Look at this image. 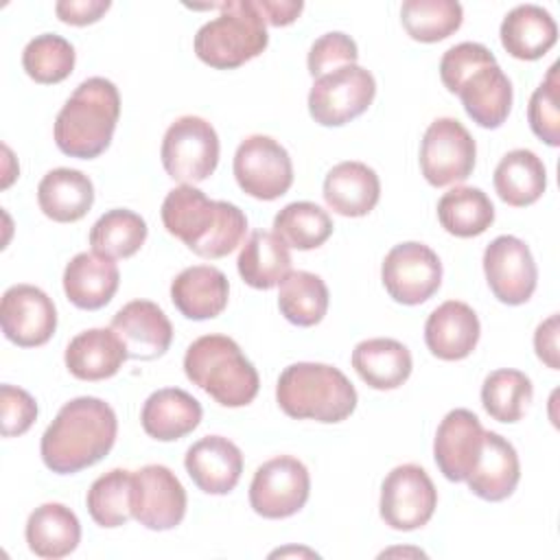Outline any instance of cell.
<instances>
[{
    "label": "cell",
    "mask_w": 560,
    "mask_h": 560,
    "mask_svg": "<svg viewBox=\"0 0 560 560\" xmlns=\"http://www.w3.org/2000/svg\"><path fill=\"white\" fill-rule=\"evenodd\" d=\"M184 372L192 385L223 407L249 405L260 387L256 368L225 335L195 339L184 354Z\"/></svg>",
    "instance_id": "5"
},
{
    "label": "cell",
    "mask_w": 560,
    "mask_h": 560,
    "mask_svg": "<svg viewBox=\"0 0 560 560\" xmlns=\"http://www.w3.org/2000/svg\"><path fill=\"white\" fill-rule=\"evenodd\" d=\"M352 368L370 387L396 389L409 378L413 361L405 343L389 337H374L354 346Z\"/></svg>",
    "instance_id": "31"
},
{
    "label": "cell",
    "mask_w": 560,
    "mask_h": 560,
    "mask_svg": "<svg viewBox=\"0 0 560 560\" xmlns=\"http://www.w3.org/2000/svg\"><path fill=\"white\" fill-rule=\"evenodd\" d=\"M503 48L523 61L540 59L558 39V24L551 13L538 4H518L501 22Z\"/></svg>",
    "instance_id": "28"
},
{
    "label": "cell",
    "mask_w": 560,
    "mask_h": 560,
    "mask_svg": "<svg viewBox=\"0 0 560 560\" xmlns=\"http://www.w3.org/2000/svg\"><path fill=\"white\" fill-rule=\"evenodd\" d=\"M464 20V9L457 0H405L400 22L416 42H440L453 35Z\"/></svg>",
    "instance_id": "38"
},
{
    "label": "cell",
    "mask_w": 560,
    "mask_h": 560,
    "mask_svg": "<svg viewBox=\"0 0 560 560\" xmlns=\"http://www.w3.org/2000/svg\"><path fill=\"white\" fill-rule=\"evenodd\" d=\"M466 114L483 129H497L512 109V83L499 63L475 70L455 92Z\"/></svg>",
    "instance_id": "25"
},
{
    "label": "cell",
    "mask_w": 560,
    "mask_h": 560,
    "mask_svg": "<svg viewBox=\"0 0 560 560\" xmlns=\"http://www.w3.org/2000/svg\"><path fill=\"white\" fill-rule=\"evenodd\" d=\"M381 518L398 532L427 525L438 508V490L424 468L402 464L387 472L381 486Z\"/></svg>",
    "instance_id": "12"
},
{
    "label": "cell",
    "mask_w": 560,
    "mask_h": 560,
    "mask_svg": "<svg viewBox=\"0 0 560 560\" xmlns=\"http://www.w3.org/2000/svg\"><path fill=\"white\" fill-rule=\"evenodd\" d=\"M120 284V271L112 258L94 252L77 254L63 269L66 298L83 311H96L109 304Z\"/></svg>",
    "instance_id": "24"
},
{
    "label": "cell",
    "mask_w": 560,
    "mask_h": 560,
    "mask_svg": "<svg viewBox=\"0 0 560 560\" xmlns=\"http://www.w3.org/2000/svg\"><path fill=\"white\" fill-rule=\"evenodd\" d=\"M492 182L501 201L514 208H525L542 197L547 188V171L534 151L514 149L501 158Z\"/></svg>",
    "instance_id": "32"
},
{
    "label": "cell",
    "mask_w": 560,
    "mask_h": 560,
    "mask_svg": "<svg viewBox=\"0 0 560 560\" xmlns=\"http://www.w3.org/2000/svg\"><path fill=\"white\" fill-rule=\"evenodd\" d=\"M112 7L109 0H59L55 13L61 22L72 26H85L96 20Z\"/></svg>",
    "instance_id": "46"
},
{
    "label": "cell",
    "mask_w": 560,
    "mask_h": 560,
    "mask_svg": "<svg viewBox=\"0 0 560 560\" xmlns=\"http://www.w3.org/2000/svg\"><path fill=\"white\" fill-rule=\"evenodd\" d=\"M0 324L9 341L20 348L44 346L57 328L52 300L33 284H13L0 302Z\"/></svg>",
    "instance_id": "16"
},
{
    "label": "cell",
    "mask_w": 560,
    "mask_h": 560,
    "mask_svg": "<svg viewBox=\"0 0 560 560\" xmlns=\"http://www.w3.org/2000/svg\"><path fill=\"white\" fill-rule=\"evenodd\" d=\"M184 466L201 492L228 494L241 479L243 453L223 435H206L186 451Z\"/></svg>",
    "instance_id": "19"
},
{
    "label": "cell",
    "mask_w": 560,
    "mask_h": 560,
    "mask_svg": "<svg viewBox=\"0 0 560 560\" xmlns=\"http://www.w3.org/2000/svg\"><path fill=\"white\" fill-rule=\"evenodd\" d=\"M234 177L243 192L273 201L293 184V164L287 149L262 133L245 138L234 153Z\"/></svg>",
    "instance_id": "10"
},
{
    "label": "cell",
    "mask_w": 560,
    "mask_h": 560,
    "mask_svg": "<svg viewBox=\"0 0 560 560\" xmlns=\"http://www.w3.org/2000/svg\"><path fill=\"white\" fill-rule=\"evenodd\" d=\"M381 280L392 300L416 306L427 302L440 289L442 262L424 243H398L383 260Z\"/></svg>",
    "instance_id": "13"
},
{
    "label": "cell",
    "mask_w": 560,
    "mask_h": 560,
    "mask_svg": "<svg viewBox=\"0 0 560 560\" xmlns=\"http://www.w3.org/2000/svg\"><path fill=\"white\" fill-rule=\"evenodd\" d=\"M162 166L179 184L208 179L219 164V136L199 116H182L164 133L160 149Z\"/></svg>",
    "instance_id": "7"
},
{
    "label": "cell",
    "mask_w": 560,
    "mask_h": 560,
    "mask_svg": "<svg viewBox=\"0 0 560 560\" xmlns=\"http://www.w3.org/2000/svg\"><path fill=\"white\" fill-rule=\"evenodd\" d=\"M238 276L254 289H273L291 271L289 247L273 232H252L236 258Z\"/></svg>",
    "instance_id": "33"
},
{
    "label": "cell",
    "mask_w": 560,
    "mask_h": 560,
    "mask_svg": "<svg viewBox=\"0 0 560 560\" xmlns=\"http://www.w3.org/2000/svg\"><path fill=\"white\" fill-rule=\"evenodd\" d=\"M201 405L179 387L153 392L140 411V422L147 435L160 442H173L188 435L201 422Z\"/></svg>",
    "instance_id": "26"
},
{
    "label": "cell",
    "mask_w": 560,
    "mask_h": 560,
    "mask_svg": "<svg viewBox=\"0 0 560 560\" xmlns=\"http://www.w3.org/2000/svg\"><path fill=\"white\" fill-rule=\"evenodd\" d=\"M442 228L459 238L483 234L494 221V206L481 188L455 186L438 201Z\"/></svg>",
    "instance_id": "34"
},
{
    "label": "cell",
    "mask_w": 560,
    "mask_h": 560,
    "mask_svg": "<svg viewBox=\"0 0 560 560\" xmlns=\"http://www.w3.org/2000/svg\"><path fill=\"white\" fill-rule=\"evenodd\" d=\"M278 308L295 326H315L328 311V287L311 271H289L280 282Z\"/></svg>",
    "instance_id": "35"
},
{
    "label": "cell",
    "mask_w": 560,
    "mask_h": 560,
    "mask_svg": "<svg viewBox=\"0 0 560 560\" xmlns=\"http://www.w3.org/2000/svg\"><path fill=\"white\" fill-rule=\"evenodd\" d=\"M0 413H2V435L15 438L26 433L33 427L37 418V402L28 392L4 383L0 387Z\"/></svg>",
    "instance_id": "45"
},
{
    "label": "cell",
    "mask_w": 560,
    "mask_h": 560,
    "mask_svg": "<svg viewBox=\"0 0 560 560\" xmlns=\"http://www.w3.org/2000/svg\"><path fill=\"white\" fill-rule=\"evenodd\" d=\"M160 214L166 232L201 258L228 256L247 232V217L238 206L208 199L192 184L168 190Z\"/></svg>",
    "instance_id": "2"
},
{
    "label": "cell",
    "mask_w": 560,
    "mask_h": 560,
    "mask_svg": "<svg viewBox=\"0 0 560 560\" xmlns=\"http://www.w3.org/2000/svg\"><path fill=\"white\" fill-rule=\"evenodd\" d=\"M276 400L289 418L332 424L354 411L357 389L341 370L326 363L300 361L280 374Z\"/></svg>",
    "instance_id": "4"
},
{
    "label": "cell",
    "mask_w": 560,
    "mask_h": 560,
    "mask_svg": "<svg viewBox=\"0 0 560 560\" xmlns=\"http://www.w3.org/2000/svg\"><path fill=\"white\" fill-rule=\"evenodd\" d=\"M92 521L101 527H120L131 518V472L114 468L101 475L85 497Z\"/></svg>",
    "instance_id": "40"
},
{
    "label": "cell",
    "mask_w": 560,
    "mask_h": 560,
    "mask_svg": "<svg viewBox=\"0 0 560 560\" xmlns=\"http://www.w3.org/2000/svg\"><path fill=\"white\" fill-rule=\"evenodd\" d=\"M109 328L122 341L127 357L136 361H153L162 357L173 341V326L168 317L151 300L127 302L112 317Z\"/></svg>",
    "instance_id": "17"
},
{
    "label": "cell",
    "mask_w": 560,
    "mask_h": 560,
    "mask_svg": "<svg viewBox=\"0 0 560 560\" xmlns=\"http://www.w3.org/2000/svg\"><path fill=\"white\" fill-rule=\"evenodd\" d=\"M479 317L459 300L440 304L424 324V341L433 357L442 361L466 359L479 341Z\"/></svg>",
    "instance_id": "20"
},
{
    "label": "cell",
    "mask_w": 560,
    "mask_h": 560,
    "mask_svg": "<svg viewBox=\"0 0 560 560\" xmlns=\"http://www.w3.org/2000/svg\"><path fill=\"white\" fill-rule=\"evenodd\" d=\"M120 116L118 88L103 77H90L77 85L55 118V144L79 160L101 155L114 136Z\"/></svg>",
    "instance_id": "3"
},
{
    "label": "cell",
    "mask_w": 560,
    "mask_h": 560,
    "mask_svg": "<svg viewBox=\"0 0 560 560\" xmlns=\"http://www.w3.org/2000/svg\"><path fill=\"white\" fill-rule=\"evenodd\" d=\"M217 9L221 13L195 35V55L206 66L232 70L267 48V24L254 0H228L219 2Z\"/></svg>",
    "instance_id": "6"
},
{
    "label": "cell",
    "mask_w": 560,
    "mask_h": 560,
    "mask_svg": "<svg viewBox=\"0 0 560 560\" xmlns=\"http://www.w3.org/2000/svg\"><path fill=\"white\" fill-rule=\"evenodd\" d=\"M497 63L494 55L477 42H462L451 46L440 59V79L448 92H457V88L479 68Z\"/></svg>",
    "instance_id": "43"
},
{
    "label": "cell",
    "mask_w": 560,
    "mask_h": 560,
    "mask_svg": "<svg viewBox=\"0 0 560 560\" xmlns=\"http://www.w3.org/2000/svg\"><path fill=\"white\" fill-rule=\"evenodd\" d=\"M311 492L306 466L291 455H280L256 468L249 483V505L262 518H287L304 508Z\"/></svg>",
    "instance_id": "11"
},
{
    "label": "cell",
    "mask_w": 560,
    "mask_h": 560,
    "mask_svg": "<svg viewBox=\"0 0 560 560\" xmlns=\"http://www.w3.org/2000/svg\"><path fill=\"white\" fill-rule=\"evenodd\" d=\"M230 284L221 269L212 265L186 267L171 282V300L188 319H212L228 306Z\"/></svg>",
    "instance_id": "22"
},
{
    "label": "cell",
    "mask_w": 560,
    "mask_h": 560,
    "mask_svg": "<svg viewBox=\"0 0 560 560\" xmlns=\"http://www.w3.org/2000/svg\"><path fill=\"white\" fill-rule=\"evenodd\" d=\"M24 72L35 83H59L70 77L74 68V48L72 44L55 33H42L33 37L22 52Z\"/></svg>",
    "instance_id": "41"
},
{
    "label": "cell",
    "mask_w": 560,
    "mask_h": 560,
    "mask_svg": "<svg viewBox=\"0 0 560 560\" xmlns=\"http://www.w3.org/2000/svg\"><path fill=\"white\" fill-rule=\"evenodd\" d=\"M477 147L468 129L457 118H435L420 142V168L435 186H451L472 175Z\"/></svg>",
    "instance_id": "9"
},
{
    "label": "cell",
    "mask_w": 560,
    "mask_h": 560,
    "mask_svg": "<svg viewBox=\"0 0 560 560\" xmlns=\"http://www.w3.org/2000/svg\"><path fill=\"white\" fill-rule=\"evenodd\" d=\"M147 241L144 219L127 208L107 210L90 230L92 252L105 258H129Z\"/></svg>",
    "instance_id": "36"
},
{
    "label": "cell",
    "mask_w": 560,
    "mask_h": 560,
    "mask_svg": "<svg viewBox=\"0 0 560 560\" xmlns=\"http://www.w3.org/2000/svg\"><path fill=\"white\" fill-rule=\"evenodd\" d=\"M186 514V490L175 472L149 464L131 472V516L153 532L177 527Z\"/></svg>",
    "instance_id": "14"
},
{
    "label": "cell",
    "mask_w": 560,
    "mask_h": 560,
    "mask_svg": "<svg viewBox=\"0 0 560 560\" xmlns=\"http://www.w3.org/2000/svg\"><path fill=\"white\" fill-rule=\"evenodd\" d=\"M254 4L262 15L265 24L271 26H287L295 22L304 9L302 0H254Z\"/></svg>",
    "instance_id": "48"
},
{
    "label": "cell",
    "mask_w": 560,
    "mask_h": 560,
    "mask_svg": "<svg viewBox=\"0 0 560 560\" xmlns=\"http://www.w3.org/2000/svg\"><path fill=\"white\" fill-rule=\"evenodd\" d=\"M483 273L492 295L510 306L525 304L538 282V269L529 247L510 234L488 243L483 252Z\"/></svg>",
    "instance_id": "15"
},
{
    "label": "cell",
    "mask_w": 560,
    "mask_h": 560,
    "mask_svg": "<svg viewBox=\"0 0 560 560\" xmlns=\"http://www.w3.org/2000/svg\"><path fill=\"white\" fill-rule=\"evenodd\" d=\"M532 396L534 387L529 376L510 368L490 372L481 385L483 409L499 422H518Z\"/></svg>",
    "instance_id": "39"
},
{
    "label": "cell",
    "mask_w": 560,
    "mask_h": 560,
    "mask_svg": "<svg viewBox=\"0 0 560 560\" xmlns=\"http://www.w3.org/2000/svg\"><path fill=\"white\" fill-rule=\"evenodd\" d=\"M534 348L538 359L551 368L558 370L560 361H558V313L549 315L545 322L538 324L536 332H534Z\"/></svg>",
    "instance_id": "47"
},
{
    "label": "cell",
    "mask_w": 560,
    "mask_h": 560,
    "mask_svg": "<svg viewBox=\"0 0 560 560\" xmlns=\"http://www.w3.org/2000/svg\"><path fill=\"white\" fill-rule=\"evenodd\" d=\"M483 427L468 409H453L435 431L433 457L448 481H466L483 444Z\"/></svg>",
    "instance_id": "18"
},
{
    "label": "cell",
    "mask_w": 560,
    "mask_h": 560,
    "mask_svg": "<svg viewBox=\"0 0 560 560\" xmlns=\"http://www.w3.org/2000/svg\"><path fill=\"white\" fill-rule=\"evenodd\" d=\"M118 420L114 409L94 396L66 402L46 427L39 453L48 470L72 475L101 462L114 446Z\"/></svg>",
    "instance_id": "1"
},
{
    "label": "cell",
    "mask_w": 560,
    "mask_h": 560,
    "mask_svg": "<svg viewBox=\"0 0 560 560\" xmlns=\"http://www.w3.org/2000/svg\"><path fill=\"white\" fill-rule=\"evenodd\" d=\"M560 85L558 63H553L545 81L534 90L527 107V120L536 138L549 147L560 144Z\"/></svg>",
    "instance_id": "42"
},
{
    "label": "cell",
    "mask_w": 560,
    "mask_h": 560,
    "mask_svg": "<svg viewBox=\"0 0 560 560\" xmlns=\"http://www.w3.org/2000/svg\"><path fill=\"white\" fill-rule=\"evenodd\" d=\"M330 214L313 201H293L287 203L273 217V234L295 249H315L324 245L332 234Z\"/></svg>",
    "instance_id": "37"
},
{
    "label": "cell",
    "mask_w": 560,
    "mask_h": 560,
    "mask_svg": "<svg viewBox=\"0 0 560 560\" xmlns=\"http://www.w3.org/2000/svg\"><path fill=\"white\" fill-rule=\"evenodd\" d=\"M324 201L341 217H365L381 197V182L374 168L363 162H339L324 179Z\"/></svg>",
    "instance_id": "23"
},
{
    "label": "cell",
    "mask_w": 560,
    "mask_h": 560,
    "mask_svg": "<svg viewBox=\"0 0 560 560\" xmlns=\"http://www.w3.org/2000/svg\"><path fill=\"white\" fill-rule=\"evenodd\" d=\"M357 59H359V50L354 39L341 31H332L313 42L306 63H308L311 77L319 79L337 68L357 63Z\"/></svg>",
    "instance_id": "44"
},
{
    "label": "cell",
    "mask_w": 560,
    "mask_h": 560,
    "mask_svg": "<svg viewBox=\"0 0 560 560\" xmlns=\"http://www.w3.org/2000/svg\"><path fill=\"white\" fill-rule=\"evenodd\" d=\"M521 479V464L516 448L499 433L486 431L481 453L466 477L468 488L483 501L508 499Z\"/></svg>",
    "instance_id": "21"
},
{
    "label": "cell",
    "mask_w": 560,
    "mask_h": 560,
    "mask_svg": "<svg viewBox=\"0 0 560 560\" xmlns=\"http://www.w3.org/2000/svg\"><path fill=\"white\" fill-rule=\"evenodd\" d=\"M39 210L57 223L83 219L94 203L92 179L77 168H52L37 186Z\"/></svg>",
    "instance_id": "29"
},
{
    "label": "cell",
    "mask_w": 560,
    "mask_h": 560,
    "mask_svg": "<svg viewBox=\"0 0 560 560\" xmlns=\"http://www.w3.org/2000/svg\"><path fill=\"white\" fill-rule=\"evenodd\" d=\"M376 81L370 70L352 63L315 79L308 92L311 118L324 127H341L361 116L374 101Z\"/></svg>",
    "instance_id": "8"
},
{
    "label": "cell",
    "mask_w": 560,
    "mask_h": 560,
    "mask_svg": "<svg viewBox=\"0 0 560 560\" xmlns=\"http://www.w3.org/2000/svg\"><path fill=\"white\" fill-rule=\"evenodd\" d=\"M125 359H129L127 350L112 328L83 330L66 348V368L79 381L109 378Z\"/></svg>",
    "instance_id": "27"
},
{
    "label": "cell",
    "mask_w": 560,
    "mask_h": 560,
    "mask_svg": "<svg viewBox=\"0 0 560 560\" xmlns=\"http://www.w3.org/2000/svg\"><path fill=\"white\" fill-rule=\"evenodd\" d=\"M24 536L35 556L59 560L77 549L81 540V523L63 503H42L28 514Z\"/></svg>",
    "instance_id": "30"
}]
</instances>
